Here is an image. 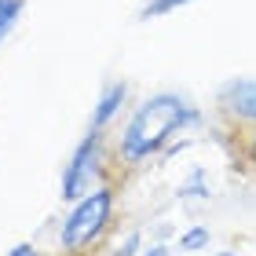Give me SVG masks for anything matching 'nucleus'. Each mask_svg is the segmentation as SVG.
I'll list each match as a JSON object with an SVG mask.
<instances>
[{
  "instance_id": "nucleus-1",
  "label": "nucleus",
  "mask_w": 256,
  "mask_h": 256,
  "mask_svg": "<svg viewBox=\"0 0 256 256\" xmlns=\"http://www.w3.org/2000/svg\"><path fill=\"white\" fill-rule=\"evenodd\" d=\"M205 121L202 106L183 96V92H172V88H161V92H150V96L132 106L128 121L118 136V158L124 161L128 168H139L143 161L158 158L176 136L190 132Z\"/></svg>"
},
{
  "instance_id": "nucleus-2",
  "label": "nucleus",
  "mask_w": 256,
  "mask_h": 256,
  "mask_svg": "<svg viewBox=\"0 0 256 256\" xmlns=\"http://www.w3.org/2000/svg\"><path fill=\"white\" fill-rule=\"evenodd\" d=\"M114 212H118V194H114V187H106V183L96 187L92 194H84V198H77L62 212L59 230H55L59 249L77 256L88 246H96V242L106 234V227L114 224Z\"/></svg>"
},
{
  "instance_id": "nucleus-3",
  "label": "nucleus",
  "mask_w": 256,
  "mask_h": 256,
  "mask_svg": "<svg viewBox=\"0 0 256 256\" xmlns=\"http://www.w3.org/2000/svg\"><path fill=\"white\" fill-rule=\"evenodd\" d=\"M102 180H106V132L88 128V132L77 139V146L70 150V158L62 161L59 198L66 205H74L77 198H84L96 187H102Z\"/></svg>"
},
{
  "instance_id": "nucleus-4",
  "label": "nucleus",
  "mask_w": 256,
  "mask_h": 256,
  "mask_svg": "<svg viewBox=\"0 0 256 256\" xmlns=\"http://www.w3.org/2000/svg\"><path fill=\"white\" fill-rule=\"evenodd\" d=\"M216 102H220V110H224L227 118L256 124V74L227 77L224 84L216 88Z\"/></svg>"
},
{
  "instance_id": "nucleus-5",
  "label": "nucleus",
  "mask_w": 256,
  "mask_h": 256,
  "mask_svg": "<svg viewBox=\"0 0 256 256\" xmlns=\"http://www.w3.org/2000/svg\"><path fill=\"white\" fill-rule=\"evenodd\" d=\"M128 99H132V84H128L124 77H114L106 80V84L99 88V99L96 106H92V118H88V128H99V132H106V128L114 124L124 114Z\"/></svg>"
},
{
  "instance_id": "nucleus-6",
  "label": "nucleus",
  "mask_w": 256,
  "mask_h": 256,
  "mask_svg": "<svg viewBox=\"0 0 256 256\" xmlns=\"http://www.w3.org/2000/svg\"><path fill=\"white\" fill-rule=\"evenodd\" d=\"M22 15H26V0H0V48H4V40L15 33Z\"/></svg>"
},
{
  "instance_id": "nucleus-7",
  "label": "nucleus",
  "mask_w": 256,
  "mask_h": 256,
  "mask_svg": "<svg viewBox=\"0 0 256 256\" xmlns=\"http://www.w3.org/2000/svg\"><path fill=\"white\" fill-rule=\"evenodd\" d=\"M208 242H212V230H208L205 224H190V227L180 234L176 246H180V252H205Z\"/></svg>"
},
{
  "instance_id": "nucleus-8",
  "label": "nucleus",
  "mask_w": 256,
  "mask_h": 256,
  "mask_svg": "<svg viewBox=\"0 0 256 256\" xmlns=\"http://www.w3.org/2000/svg\"><path fill=\"white\" fill-rule=\"evenodd\" d=\"M194 0H143V8H139V22H154V18H165L172 11L180 8H190Z\"/></svg>"
},
{
  "instance_id": "nucleus-9",
  "label": "nucleus",
  "mask_w": 256,
  "mask_h": 256,
  "mask_svg": "<svg viewBox=\"0 0 256 256\" xmlns=\"http://www.w3.org/2000/svg\"><path fill=\"white\" fill-rule=\"evenodd\" d=\"M176 198L180 202H208V183H205V172L194 168L187 183H180L176 187Z\"/></svg>"
},
{
  "instance_id": "nucleus-10",
  "label": "nucleus",
  "mask_w": 256,
  "mask_h": 256,
  "mask_svg": "<svg viewBox=\"0 0 256 256\" xmlns=\"http://www.w3.org/2000/svg\"><path fill=\"white\" fill-rule=\"evenodd\" d=\"M139 252H143V230H128L118 246H114L110 256H139Z\"/></svg>"
},
{
  "instance_id": "nucleus-11",
  "label": "nucleus",
  "mask_w": 256,
  "mask_h": 256,
  "mask_svg": "<svg viewBox=\"0 0 256 256\" xmlns=\"http://www.w3.org/2000/svg\"><path fill=\"white\" fill-rule=\"evenodd\" d=\"M4 256H44V252L33 246V242H15V246H11Z\"/></svg>"
},
{
  "instance_id": "nucleus-12",
  "label": "nucleus",
  "mask_w": 256,
  "mask_h": 256,
  "mask_svg": "<svg viewBox=\"0 0 256 256\" xmlns=\"http://www.w3.org/2000/svg\"><path fill=\"white\" fill-rule=\"evenodd\" d=\"M139 256H172V249L165 246V242H154V246H146Z\"/></svg>"
},
{
  "instance_id": "nucleus-13",
  "label": "nucleus",
  "mask_w": 256,
  "mask_h": 256,
  "mask_svg": "<svg viewBox=\"0 0 256 256\" xmlns=\"http://www.w3.org/2000/svg\"><path fill=\"white\" fill-rule=\"evenodd\" d=\"M212 256H242V252H234V249H220V252H212Z\"/></svg>"
},
{
  "instance_id": "nucleus-14",
  "label": "nucleus",
  "mask_w": 256,
  "mask_h": 256,
  "mask_svg": "<svg viewBox=\"0 0 256 256\" xmlns=\"http://www.w3.org/2000/svg\"><path fill=\"white\" fill-rule=\"evenodd\" d=\"M252 158H256V136H252Z\"/></svg>"
}]
</instances>
